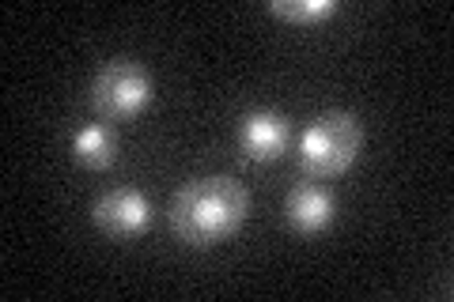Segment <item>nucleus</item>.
<instances>
[{
	"label": "nucleus",
	"mask_w": 454,
	"mask_h": 302,
	"mask_svg": "<svg viewBox=\"0 0 454 302\" xmlns=\"http://www.w3.org/2000/svg\"><path fill=\"white\" fill-rule=\"evenodd\" d=\"M91 220L103 235L110 238H137L148 231L152 223V205L145 193L137 190H110L103 197H95L91 205Z\"/></svg>",
	"instance_id": "obj_4"
},
{
	"label": "nucleus",
	"mask_w": 454,
	"mask_h": 302,
	"mask_svg": "<svg viewBox=\"0 0 454 302\" xmlns=\"http://www.w3.org/2000/svg\"><path fill=\"white\" fill-rule=\"evenodd\" d=\"M235 140H239V151H243L247 159L269 163V159H277V155L288 148L292 125L277 110H250V113H243V121H239Z\"/></svg>",
	"instance_id": "obj_5"
},
{
	"label": "nucleus",
	"mask_w": 454,
	"mask_h": 302,
	"mask_svg": "<svg viewBox=\"0 0 454 302\" xmlns=\"http://www.w3.org/2000/svg\"><path fill=\"white\" fill-rule=\"evenodd\" d=\"M152 103V76L140 61L129 57H114L91 80V106L98 118L106 121H125L140 113Z\"/></svg>",
	"instance_id": "obj_3"
},
{
	"label": "nucleus",
	"mask_w": 454,
	"mask_h": 302,
	"mask_svg": "<svg viewBox=\"0 0 454 302\" xmlns=\"http://www.w3.org/2000/svg\"><path fill=\"white\" fill-rule=\"evenodd\" d=\"M364 148L360 118L348 110H325L300 136V163L315 178H337L356 163Z\"/></svg>",
	"instance_id": "obj_2"
},
{
	"label": "nucleus",
	"mask_w": 454,
	"mask_h": 302,
	"mask_svg": "<svg viewBox=\"0 0 454 302\" xmlns=\"http://www.w3.org/2000/svg\"><path fill=\"white\" fill-rule=\"evenodd\" d=\"M250 193L227 174L193 178L170 200V227L186 246H216L247 223Z\"/></svg>",
	"instance_id": "obj_1"
},
{
	"label": "nucleus",
	"mask_w": 454,
	"mask_h": 302,
	"mask_svg": "<svg viewBox=\"0 0 454 302\" xmlns=\"http://www.w3.org/2000/svg\"><path fill=\"white\" fill-rule=\"evenodd\" d=\"M277 19L284 23H295V27H315L322 19L337 16V0H273L269 4Z\"/></svg>",
	"instance_id": "obj_8"
},
{
	"label": "nucleus",
	"mask_w": 454,
	"mask_h": 302,
	"mask_svg": "<svg viewBox=\"0 0 454 302\" xmlns=\"http://www.w3.org/2000/svg\"><path fill=\"white\" fill-rule=\"evenodd\" d=\"M73 155L83 166H110L118 155V140L106 125H83L73 133Z\"/></svg>",
	"instance_id": "obj_7"
},
{
	"label": "nucleus",
	"mask_w": 454,
	"mask_h": 302,
	"mask_svg": "<svg viewBox=\"0 0 454 302\" xmlns=\"http://www.w3.org/2000/svg\"><path fill=\"white\" fill-rule=\"evenodd\" d=\"M333 197L330 190H322V185H300V190H292V197L284 200V215H288V223L295 231H325V227L333 223Z\"/></svg>",
	"instance_id": "obj_6"
}]
</instances>
